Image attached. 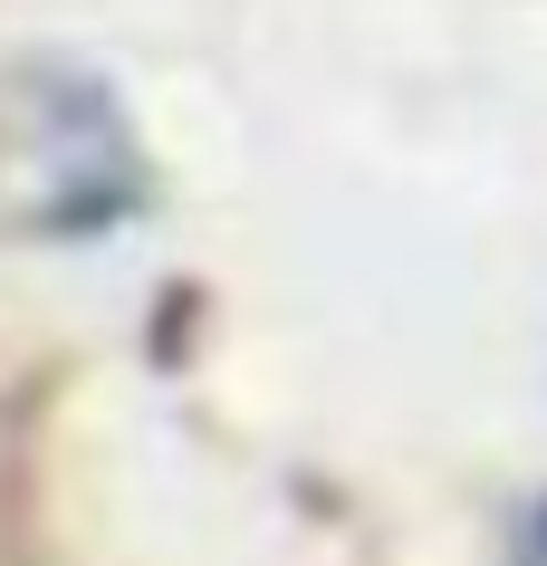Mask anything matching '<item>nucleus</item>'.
I'll list each match as a JSON object with an SVG mask.
<instances>
[]
</instances>
